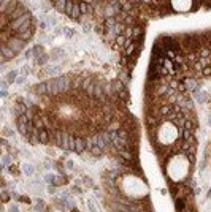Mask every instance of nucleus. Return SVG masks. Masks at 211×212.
<instances>
[{
  "label": "nucleus",
  "mask_w": 211,
  "mask_h": 212,
  "mask_svg": "<svg viewBox=\"0 0 211 212\" xmlns=\"http://www.w3.org/2000/svg\"><path fill=\"white\" fill-rule=\"evenodd\" d=\"M68 141H70V135L64 130H57L54 135V143L56 146H59L60 149L68 150Z\"/></svg>",
  "instance_id": "nucleus-1"
},
{
  "label": "nucleus",
  "mask_w": 211,
  "mask_h": 212,
  "mask_svg": "<svg viewBox=\"0 0 211 212\" xmlns=\"http://www.w3.org/2000/svg\"><path fill=\"white\" fill-rule=\"evenodd\" d=\"M5 44H7V46H10V48L13 49V51H14L16 54H18V52H21L22 49H24V46L27 44V41L21 40V38H18L16 35H13V37H11L7 43H5Z\"/></svg>",
  "instance_id": "nucleus-2"
},
{
  "label": "nucleus",
  "mask_w": 211,
  "mask_h": 212,
  "mask_svg": "<svg viewBox=\"0 0 211 212\" xmlns=\"http://www.w3.org/2000/svg\"><path fill=\"white\" fill-rule=\"evenodd\" d=\"M56 84H57L59 93H65L70 89V79H68V76H57V78H56Z\"/></svg>",
  "instance_id": "nucleus-3"
},
{
  "label": "nucleus",
  "mask_w": 211,
  "mask_h": 212,
  "mask_svg": "<svg viewBox=\"0 0 211 212\" xmlns=\"http://www.w3.org/2000/svg\"><path fill=\"white\" fill-rule=\"evenodd\" d=\"M29 11H27V7L24 3H19L18 5V8H16L13 13H11L10 16H8V19H10V22L11 21H14V19H18V18H21V16H24V14H27Z\"/></svg>",
  "instance_id": "nucleus-4"
},
{
  "label": "nucleus",
  "mask_w": 211,
  "mask_h": 212,
  "mask_svg": "<svg viewBox=\"0 0 211 212\" xmlns=\"http://www.w3.org/2000/svg\"><path fill=\"white\" fill-rule=\"evenodd\" d=\"M33 33H35V27H29V29H26V30H18V32H14V35L21 38V40H24V41H29L30 38L33 37Z\"/></svg>",
  "instance_id": "nucleus-5"
},
{
  "label": "nucleus",
  "mask_w": 211,
  "mask_h": 212,
  "mask_svg": "<svg viewBox=\"0 0 211 212\" xmlns=\"http://www.w3.org/2000/svg\"><path fill=\"white\" fill-rule=\"evenodd\" d=\"M16 57V52L11 49L10 46H7V44H2V57H0V60H2V63H5L7 60L10 59H14Z\"/></svg>",
  "instance_id": "nucleus-6"
},
{
  "label": "nucleus",
  "mask_w": 211,
  "mask_h": 212,
  "mask_svg": "<svg viewBox=\"0 0 211 212\" xmlns=\"http://www.w3.org/2000/svg\"><path fill=\"white\" fill-rule=\"evenodd\" d=\"M19 3H21L19 0H8L7 5H5V8H2V14L10 16V14L16 10V8H18V5H19Z\"/></svg>",
  "instance_id": "nucleus-7"
},
{
  "label": "nucleus",
  "mask_w": 211,
  "mask_h": 212,
  "mask_svg": "<svg viewBox=\"0 0 211 212\" xmlns=\"http://www.w3.org/2000/svg\"><path fill=\"white\" fill-rule=\"evenodd\" d=\"M92 98H95L97 102H107V95H105V92H103V86L102 84H95V89H94V97Z\"/></svg>",
  "instance_id": "nucleus-8"
},
{
  "label": "nucleus",
  "mask_w": 211,
  "mask_h": 212,
  "mask_svg": "<svg viewBox=\"0 0 211 212\" xmlns=\"http://www.w3.org/2000/svg\"><path fill=\"white\" fill-rule=\"evenodd\" d=\"M86 149H87V141H86L84 138L78 136V138H76V147H75V152H76V154H83Z\"/></svg>",
  "instance_id": "nucleus-9"
},
{
  "label": "nucleus",
  "mask_w": 211,
  "mask_h": 212,
  "mask_svg": "<svg viewBox=\"0 0 211 212\" xmlns=\"http://www.w3.org/2000/svg\"><path fill=\"white\" fill-rule=\"evenodd\" d=\"M164 119H162V117H155V116H151V114H148L146 116V127L149 128V130H151V128H154L155 125H157L159 124V122H162Z\"/></svg>",
  "instance_id": "nucleus-10"
},
{
  "label": "nucleus",
  "mask_w": 211,
  "mask_h": 212,
  "mask_svg": "<svg viewBox=\"0 0 211 212\" xmlns=\"http://www.w3.org/2000/svg\"><path fill=\"white\" fill-rule=\"evenodd\" d=\"M38 139H40V144H48L49 139H51V133H49L46 128L38 130Z\"/></svg>",
  "instance_id": "nucleus-11"
},
{
  "label": "nucleus",
  "mask_w": 211,
  "mask_h": 212,
  "mask_svg": "<svg viewBox=\"0 0 211 212\" xmlns=\"http://www.w3.org/2000/svg\"><path fill=\"white\" fill-rule=\"evenodd\" d=\"M192 93V97L197 100L198 103H205L208 100V95H206V92H202L200 89H197V90H194V92H191Z\"/></svg>",
  "instance_id": "nucleus-12"
},
{
  "label": "nucleus",
  "mask_w": 211,
  "mask_h": 212,
  "mask_svg": "<svg viewBox=\"0 0 211 212\" xmlns=\"http://www.w3.org/2000/svg\"><path fill=\"white\" fill-rule=\"evenodd\" d=\"M65 55V51L64 49H60V48H54L53 51H51V55H49V57H51V60L53 62H57V60H60Z\"/></svg>",
  "instance_id": "nucleus-13"
},
{
  "label": "nucleus",
  "mask_w": 211,
  "mask_h": 212,
  "mask_svg": "<svg viewBox=\"0 0 211 212\" xmlns=\"http://www.w3.org/2000/svg\"><path fill=\"white\" fill-rule=\"evenodd\" d=\"M35 92L38 95H48V81H43V82H38L35 86Z\"/></svg>",
  "instance_id": "nucleus-14"
},
{
  "label": "nucleus",
  "mask_w": 211,
  "mask_h": 212,
  "mask_svg": "<svg viewBox=\"0 0 211 212\" xmlns=\"http://www.w3.org/2000/svg\"><path fill=\"white\" fill-rule=\"evenodd\" d=\"M48 93H49V95H60L59 89H57V84H56V79L48 81Z\"/></svg>",
  "instance_id": "nucleus-15"
},
{
  "label": "nucleus",
  "mask_w": 211,
  "mask_h": 212,
  "mask_svg": "<svg viewBox=\"0 0 211 212\" xmlns=\"http://www.w3.org/2000/svg\"><path fill=\"white\" fill-rule=\"evenodd\" d=\"M182 81H184V84L187 86V90H191V92L200 89V84H198V82H195V79H182Z\"/></svg>",
  "instance_id": "nucleus-16"
},
{
  "label": "nucleus",
  "mask_w": 211,
  "mask_h": 212,
  "mask_svg": "<svg viewBox=\"0 0 211 212\" xmlns=\"http://www.w3.org/2000/svg\"><path fill=\"white\" fill-rule=\"evenodd\" d=\"M46 73L49 76H59L60 73H62V68H60L59 65H54V66H49V68H46Z\"/></svg>",
  "instance_id": "nucleus-17"
},
{
  "label": "nucleus",
  "mask_w": 211,
  "mask_h": 212,
  "mask_svg": "<svg viewBox=\"0 0 211 212\" xmlns=\"http://www.w3.org/2000/svg\"><path fill=\"white\" fill-rule=\"evenodd\" d=\"M18 76H19V71H18V70H11L10 73L7 75V81H8V84H13V82H16Z\"/></svg>",
  "instance_id": "nucleus-18"
},
{
  "label": "nucleus",
  "mask_w": 211,
  "mask_h": 212,
  "mask_svg": "<svg viewBox=\"0 0 211 212\" xmlns=\"http://www.w3.org/2000/svg\"><path fill=\"white\" fill-rule=\"evenodd\" d=\"M22 172H24L26 176H32L33 172H35V166L30 165V163H24L22 165Z\"/></svg>",
  "instance_id": "nucleus-19"
},
{
  "label": "nucleus",
  "mask_w": 211,
  "mask_h": 212,
  "mask_svg": "<svg viewBox=\"0 0 211 212\" xmlns=\"http://www.w3.org/2000/svg\"><path fill=\"white\" fill-rule=\"evenodd\" d=\"M175 204H176V211H178V212H181V211L186 209V199L181 198V196L175 199Z\"/></svg>",
  "instance_id": "nucleus-20"
},
{
  "label": "nucleus",
  "mask_w": 211,
  "mask_h": 212,
  "mask_svg": "<svg viewBox=\"0 0 211 212\" xmlns=\"http://www.w3.org/2000/svg\"><path fill=\"white\" fill-rule=\"evenodd\" d=\"M67 2H68V0H57V2H56L53 7L57 10V11H60V13H64V11H65V7H67Z\"/></svg>",
  "instance_id": "nucleus-21"
},
{
  "label": "nucleus",
  "mask_w": 211,
  "mask_h": 212,
  "mask_svg": "<svg viewBox=\"0 0 211 212\" xmlns=\"http://www.w3.org/2000/svg\"><path fill=\"white\" fill-rule=\"evenodd\" d=\"M49 59H51V57H49L48 54L38 55V57H35V63H37V65H40V66H43V65H44V63H46L48 60H49Z\"/></svg>",
  "instance_id": "nucleus-22"
},
{
  "label": "nucleus",
  "mask_w": 211,
  "mask_h": 212,
  "mask_svg": "<svg viewBox=\"0 0 211 212\" xmlns=\"http://www.w3.org/2000/svg\"><path fill=\"white\" fill-rule=\"evenodd\" d=\"M80 16H81V8H80V3H75V7H73V11H71V16L70 18L71 19H80Z\"/></svg>",
  "instance_id": "nucleus-23"
},
{
  "label": "nucleus",
  "mask_w": 211,
  "mask_h": 212,
  "mask_svg": "<svg viewBox=\"0 0 211 212\" xmlns=\"http://www.w3.org/2000/svg\"><path fill=\"white\" fill-rule=\"evenodd\" d=\"M75 0H68V2H67V7H65V11H64V14H67L70 18L71 16V11H73V7H75Z\"/></svg>",
  "instance_id": "nucleus-24"
},
{
  "label": "nucleus",
  "mask_w": 211,
  "mask_h": 212,
  "mask_svg": "<svg viewBox=\"0 0 211 212\" xmlns=\"http://www.w3.org/2000/svg\"><path fill=\"white\" fill-rule=\"evenodd\" d=\"M80 8H81V14H87V13H92V7L86 2H81L80 3Z\"/></svg>",
  "instance_id": "nucleus-25"
},
{
  "label": "nucleus",
  "mask_w": 211,
  "mask_h": 212,
  "mask_svg": "<svg viewBox=\"0 0 211 212\" xmlns=\"http://www.w3.org/2000/svg\"><path fill=\"white\" fill-rule=\"evenodd\" d=\"M135 49H137V44H135V43H132L130 46H127V48H125V57H127V59L132 57V55L135 54Z\"/></svg>",
  "instance_id": "nucleus-26"
},
{
  "label": "nucleus",
  "mask_w": 211,
  "mask_h": 212,
  "mask_svg": "<svg viewBox=\"0 0 211 212\" xmlns=\"http://www.w3.org/2000/svg\"><path fill=\"white\" fill-rule=\"evenodd\" d=\"M132 30H133V35H132V40H133V41H135V40H137V38H138V37H140V35H141V33H143V29H141V27H140V25H135V27H132Z\"/></svg>",
  "instance_id": "nucleus-27"
},
{
  "label": "nucleus",
  "mask_w": 211,
  "mask_h": 212,
  "mask_svg": "<svg viewBox=\"0 0 211 212\" xmlns=\"http://www.w3.org/2000/svg\"><path fill=\"white\" fill-rule=\"evenodd\" d=\"M32 49H33V55H35V57H38V55H43V54H44V49H43L41 44H35V46H33Z\"/></svg>",
  "instance_id": "nucleus-28"
},
{
  "label": "nucleus",
  "mask_w": 211,
  "mask_h": 212,
  "mask_svg": "<svg viewBox=\"0 0 211 212\" xmlns=\"http://www.w3.org/2000/svg\"><path fill=\"white\" fill-rule=\"evenodd\" d=\"M87 208H89V211H91V212H98L97 211V204H95V201H94L92 198L87 199Z\"/></svg>",
  "instance_id": "nucleus-29"
},
{
  "label": "nucleus",
  "mask_w": 211,
  "mask_h": 212,
  "mask_svg": "<svg viewBox=\"0 0 211 212\" xmlns=\"http://www.w3.org/2000/svg\"><path fill=\"white\" fill-rule=\"evenodd\" d=\"M91 154H92V155H95V157H100V155L103 154V149H102V147H98V146H94V147L91 149Z\"/></svg>",
  "instance_id": "nucleus-30"
},
{
  "label": "nucleus",
  "mask_w": 211,
  "mask_h": 212,
  "mask_svg": "<svg viewBox=\"0 0 211 212\" xmlns=\"http://www.w3.org/2000/svg\"><path fill=\"white\" fill-rule=\"evenodd\" d=\"M44 182L49 184V185H54L56 184V176L54 174H46L44 176Z\"/></svg>",
  "instance_id": "nucleus-31"
},
{
  "label": "nucleus",
  "mask_w": 211,
  "mask_h": 212,
  "mask_svg": "<svg viewBox=\"0 0 211 212\" xmlns=\"http://www.w3.org/2000/svg\"><path fill=\"white\" fill-rule=\"evenodd\" d=\"M92 84V81L89 79V78H86V79H83V82H81V89L83 90H87V87Z\"/></svg>",
  "instance_id": "nucleus-32"
},
{
  "label": "nucleus",
  "mask_w": 211,
  "mask_h": 212,
  "mask_svg": "<svg viewBox=\"0 0 211 212\" xmlns=\"http://www.w3.org/2000/svg\"><path fill=\"white\" fill-rule=\"evenodd\" d=\"M8 165H11V157L10 155H3L2 157V166L5 168V166H8Z\"/></svg>",
  "instance_id": "nucleus-33"
},
{
  "label": "nucleus",
  "mask_w": 211,
  "mask_h": 212,
  "mask_svg": "<svg viewBox=\"0 0 211 212\" xmlns=\"http://www.w3.org/2000/svg\"><path fill=\"white\" fill-rule=\"evenodd\" d=\"M178 92H181V93H186V92H187V86L184 84V81H179V86H178Z\"/></svg>",
  "instance_id": "nucleus-34"
},
{
  "label": "nucleus",
  "mask_w": 211,
  "mask_h": 212,
  "mask_svg": "<svg viewBox=\"0 0 211 212\" xmlns=\"http://www.w3.org/2000/svg\"><path fill=\"white\" fill-rule=\"evenodd\" d=\"M43 209H44V203L41 201V199H38L37 204H35V211H37V212H41Z\"/></svg>",
  "instance_id": "nucleus-35"
},
{
  "label": "nucleus",
  "mask_w": 211,
  "mask_h": 212,
  "mask_svg": "<svg viewBox=\"0 0 211 212\" xmlns=\"http://www.w3.org/2000/svg\"><path fill=\"white\" fill-rule=\"evenodd\" d=\"M119 81L122 82V84H129V76H125V73H121V76H119Z\"/></svg>",
  "instance_id": "nucleus-36"
},
{
  "label": "nucleus",
  "mask_w": 211,
  "mask_h": 212,
  "mask_svg": "<svg viewBox=\"0 0 211 212\" xmlns=\"http://www.w3.org/2000/svg\"><path fill=\"white\" fill-rule=\"evenodd\" d=\"M178 86H179V81H176V79H171L168 82V87L170 89H176V90H178Z\"/></svg>",
  "instance_id": "nucleus-37"
},
{
  "label": "nucleus",
  "mask_w": 211,
  "mask_h": 212,
  "mask_svg": "<svg viewBox=\"0 0 211 212\" xmlns=\"http://www.w3.org/2000/svg\"><path fill=\"white\" fill-rule=\"evenodd\" d=\"M202 75L203 76H211V65L209 66H205V68L202 70Z\"/></svg>",
  "instance_id": "nucleus-38"
},
{
  "label": "nucleus",
  "mask_w": 211,
  "mask_h": 212,
  "mask_svg": "<svg viewBox=\"0 0 211 212\" xmlns=\"http://www.w3.org/2000/svg\"><path fill=\"white\" fill-rule=\"evenodd\" d=\"M3 136H14V131L11 128H5L3 130Z\"/></svg>",
  "instance_id": "nucleus-39"
},
{
  "label": "nucleus",
  "mask_w": 211,
  "mask_h": 212,
  "mask_svg": "<svg viewBox=\"0 0 211 212\" xmlns=\"http://www.w3.org/2000/svg\"><path fill=\"white\" fill-rule=\"evenodd\" d=\"M26 75H21V76H18V79H16V84H24L26 82Z\"/></svg>",
  "instance_id": "nucleus-40"
},
{
  "label": "nucleus",
  "mask_w": 211,
  "mask_h": 212,
  "mask_svg": "<svg viewBox=\"0 0 211 212\" xmlns=\"http://www.w3.org/2000/svg\"><path fill=\"white\" fill-rule=\"evenodd\" d=\"M2 199H3L5 203H7L8 199H10V193H8L7 190H5V188H3V192H2Z\"/></svg>",
  "instance_id": "nucleus-41"
},
{
  "label": "nucleus",
  "mask_w": 211,
  "mask_h": 212,
  "mask_svg": "<svg viewBox=\"0 0 211 212\" xmlns=\"http://www.w3.org/2000/svg\"><path fill=\"white\" fill-rule=\"evenodd\" d=\"M48 24L51 27H54L56 24H57V19H56V18H48Z\"/></svg>",
  "instance_id": "nucleus-42"
},
{
  "label": "nucleus",
  "mask_w": 211,
  "mask_h": 212,
  "mask_svg": "<svg viewBox=\"0 0 211 212\" xmlns=\"http://www.w3.org/2000/svg\"><path fill=\"white\" fill-rule=\"evenodd\" d=\"M65 168H67V169H73V161H71V160H67V161H65Z\"/></svg>",
  "instance_id": "nucleus-43"
},
{
  "label": "nucleus",
  "mask_w": 211,
  "mask_h": 212,
  "mask_svg": "<svg viewBox=\"0 0 211 212\" xmlns=\"http://www.w3.org/2000/svg\"><path fill=\"white\" fill-rule=\"evenodd\" d=\"M0 87H2V90H7V87H8V81H7V79L2 81V82H0Z\"/></svg>",
  "instance_id": "nucleus-44"
},
{
  "label": "nucleus",
  "mask_w": 211,
  "mask_h": 212,
  "mask_svg": "<svg viewBox=\"0 0 211 212\" xmlns=\"http://www.w3.org/2000/svg\"><path fill=\"white\" fill-rule=\"evenodd\" d=\"M21 73L27 76V75H29V66H27V65H26V66H22V70H21Z\"/></svg>",
  "instance_id": "nucleus-45"
},
{
  "label": "nucleus",
  "mask_w": 211,
  "mask_h": 212,
  "mask_svg": "<svg viewBox=\"0 0 211 212\" xmlns=\"http://www.w3.org/2000/svg\"><path fill=\"white\" fill-rule=\"evenodd\" d=\"M84 182L87 184L89 187H94V184H92V179H91V177H84Z\"/></svg>",
  "instance_id": "nucleus-46"
},
{
  "label": "nucleus",
  "mask_w": 211,
  "mask_h": 212,
  "mask_svg": "<svg viewBox=\"0 0 211 212\" xmlns=\"http://www.w3.org/2000/svg\"><path fill=\"white\" fill-rule=\"evenodd\" d=\"M10 212H19L18 206H16V204H13V206H11V208H10Z\"/></svg>",
  "instance_id": "nucleus-47"
},
{
  "label": "nucleus",
  "mask_w": 211,
  "mask_h": 212,
  "mask_svg": "<svg viewBox=\"0 0 211 212\" xmlns=\"http://www.w3.org/2000/svg\"><path fill=\"white\" fill-rule=\"evenodd\" d=\"M48 193H51V195H54V193H56V188H54V187H51V185H49V187H48Z\"/></svg>",
  "instance_id": "nucleus-48"
},
{
  "label": "nucleus",
  "mask_w": 211,
  "mask_h": 212,
  "mask_svg": "<svg viewBox=\"0 0 211 212\" xmlns=\"http://www.w3.org/2000/svg\"><path fill=\"white\" fill-rule=\"evenodd\" d=\"M2 146H3V149H8V143H7V139H2Z\"/></svg>",
  "instance_id": "nucleus-49"
},
{
  "label": "nucleus",
  "mask_w": 211,
  "mask_h": 212,
  "mask_svg": "<svg viewBox=\"0 0 211 212\" xmlns=\"http://www.w3.org/2000/svg\"><path fill=\"white\" fill-rule=\"evenodd\" d=\"M44 168H46V169H51V161H44Z\"/></svg>",
  "instance_id": "nucleus-50"
},
{
  "label": "nucleus",
  "mask_w": 211,
  "mask_h": 212,
  "mask_svg": "<svg viewBox=\"0 0 211 212\" xmlns=\"http://www.w3.org/2000/svg\"><path fill=\"white\" fill-rule=\"evenodd\" d=\"M192 2H194V5H195V8H198V5L202 3L203 0H192Z\"/></svg>",
  "instance_id": "nucleus-51"
},
{
  "label": "nucleus",
  "mask_w": 211,
  "mask_h": 212,
  "mask_svg": "<svg viewBox=\"0 0 211 212\" xmlns=\"http://www.w3.org/2000/svg\"><path fill=\"white\" fill-rule=\"evenodd\" d=\"M0 95H2L3 98H5V97H8V90H2V92H0Z\"/></svg>",
  "instance_id": "nucleus-52"
},
{
  "label": "nucleus",
  "mask_w": 211,
  "mask_h": 212,
  "mask_svg": "<svg viewBox=\"0 0 211 212\" xmlns=\"http://www.w3.org/2000/svg\"><path fill=\"white\" fill-rule=\"evenodd\" d=\"M208 198H211V188H209V192H208V195H206Z\"/></svg>",
  "instance_id": "nucleus-53"
},
{
  "label": "nucleus",
  "mask_w": 211,
  "mask_h": 212,
  "mask_svg": "<svg viewBox=\"0 0 211 212\" xmlns=\"http://www.w3.org/2000/svg\"><path fill=\"white\" fill-rule=\"evenodd\" d=\"M71 212H80V211H78V209H71Z\"/></svg>",
  "instance_id": "nucleus-54"
},
{
  "label": "nucleus",
  "mask_w": 211,
  "mask_h": 212,
  "mask_svg": "<svg viewBox=\"0 0 211 212\" xmlns=\"http://www.w3.org/2000/svg\"><path fill=\"white\" fill-rule=\"evenodd\" d=\"M22 2H24V3H29V0H22Z\"/></svg>",
  "instance_id": "nucleus-55"
},
{
  "label": "nucleus",
  "mask_w": 211,
  "mask_h": 212,
  "mask_svg": "<svg viewBox=\"0 0 211 212\" xmlns=\"http://www.w3.org/2000/svg\"><path fill=\"white\" fill-rule=\"evenodd\" d=\"M209 125H211V114H209Z\"/></svg>",
  "instance_id": "nucleus-56"
},
{
  "label": "nucleus",
  "mask_w": 211,
  "mask_h": 212,
  "mask_svg": "<svg viewBox=\"0 0 211 212\" xmlns=\"http://www.w3.org/2000/svg\"><path fill=\"white\" fill-rule=\"evenodd\" d=\"M181 212H189V211H187V209H184V211H181Z\"/></svg>",
  "instance_id": "nucleus-57"
},
{
  "label": "nucleus",
  "mask_w": 211,
  "mask_h": 212,
  "mask_svg": "<svg viewBox=\"0 0 211 212\" xmlns=\"http://www.w3.org/2000/svg\"><path fill=\"white\" fill-rule=\"evenodd\" d=\"M51 2H54V3H56V2H57V0H51Z\"/></svg>",
  "instance_id": "nucleus-58"
}]
</instances>
